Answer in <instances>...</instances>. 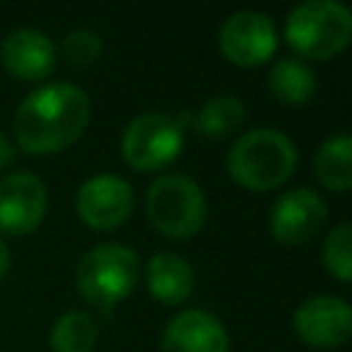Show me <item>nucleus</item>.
<instances>
[{
  "label": "nucleus",
  "mask_w": 352,
  "mask_h": 352,
  "mask_svg": "<svg viewBox=\"0 0 352 352\" xmlns=\"http://www.w3.org/2000/svg\"><path fill=\"white\" fill-rule=\"evenodd\" d=\"M184 146V126L168 113H140L121 135V157L138 173H154L179 160Z\"/></svg>",
  "instance_id": "nucleus-6"
},
{
  "label": "nucleus",
  "mask_w": 352,
  "mask_h": 352,
  "mask_svg": "<svg viewBox=\"0 0 352 352\" xmlns=\"http://www.w3.org/2000/svg\"><path fill=\"white\" fill-rule=\"evenodd\" d=\"M294 333L311 349H338L352 336V308L344 297L314 294L294 308Z\"/></svg>",
  "instance_id": "nucleus-9"
},
{
  "label": "nucleus",
  "mask_w": 352,
  "mask_h": 352,
  "mask_svg": "<svg viewBox=\"0 0 352 352\" xmlns=\"http://www.w3.org/2000/svg\"><path fill=\"white\" fill-rule=\"evenodd\" d=\"M91 121V99L74 82H47L30 91L14 113V140L30 154H55L77 143Z\"/></svg>",
  "instance_id": "nucleus-1"
},
{
  "label": "nucleus",
  "mask_w": 352,
  "mask_h": 352,
  "mask_svg": "<svg viewBox=\"0 0 352 352\" xmlns=\"http://www.w3.org/2000/svg\"><path fill=\"white\" fill-rule=\"evenodd\" d=\"M316 74L300 58H280L267 72V91L280 104H308L316 96Z\"/></svg>",
  "instance_id": "nucleus-15"
},
{
  "label": "nucleus",
  "mask_w": 352,
  "mask_h": 352,
  "mask_svg": "<svg viewBox=\"0 0 352 352\" xmlns=\"http://www.w3.org/2000/svg\"><path fill=\"white\" fill-rule=\"evenodd\" d=\"M314 173L330 192H346L352 187V138L346 132L327 138L316 148Z\"/></svg>",
  "instance_id": "nucleus-16"
},
{
  "label": "nucleus",
  "mask_w": 352,
  "mask_h": 352,
  "mask_svg": "<svg viewBox=\"0 0 352 352\" xmlns=\"http://www.w3.org/2000/svg\"><path fill=\"white\" fill-rule=\"evenodd\" d=\"M228 346L226 324L204 308L179 311L162 330V352H228Z\"/></svg>",
  "instance_id": "nucleus-13"
},
{
  "label": "nucleus",
  "mask_w": 352,
  "mask_h": 352,
  "mask_svg": "<svg viewBox=\"0 0 352 352\" xmlns=\"http://www.w3.org/2000/svg\"><path fill=\"white\" fill-rule=\"evenodd\" d=\"M138 275V253L118 242L94 245L80 256L74 267V283L80 297L99 311H113L118 302H124L135 292Z\"/></svg>",
  "instance_id": "nucleus-3"
},
{
  "label": "nucleus",
  "mask_w": 352,
  "mask_h": 352,
  "mask_svg": "<svg viewBox=\"0 0 352 352\" xmlns=\"http://www.w3.org/2000/svg\"><path fill=\"white\" fill-rule=\"evenodd\" d=\"M283 36L300 60H327L346 50L352 14L338 0H305L289 11Z\"/></svg>",
  "instance_id": "nucleus-4"
},
{
  "label": "nucleus",
  "mask_w": 352,
  "mask_h": 352,
  "mask_svg": "<svg viewBox=\"0 0 352 352\" xmlns=\"http://www.w3.org/2000/svg\"><path fill=\"white\" fill-rule=\"evenodd\" d=\"M77 217L94 231H113L124 226L135 209V192L118 173H96L85 179L74 195Z\"/></svg>",
  "instance_id": "nucleus-8"
},
{
  "label": "nucleus",
  "mask_w": 352,
  "mask_h": 352,
  "mask_svg": "<svg viewBox=\"0 0 352 352\" xmlns=\"http://www.w3.org/2000/svg\"><path fill=\"white\" fill-rule=\"evenodd\" d=\"M206 195L184 173L157 176L146 190V220L168 239H190L206 223Z\"/></svg>",
  "instance_id": "nucleus-5"
},
{
  "label": "nucleus",
  "mask_w": 352,
  "mask_h": 352,
  "mask_svg": "<svg viewBox=\"0 0 352 352\" xmlns=\"http://www.w3.org/2000/svg\"><path fill=\"white\" fill-rule=\"evenodd\" d=\"M8 270H11V250H8V245H6L3 236H0V280L6 278Z\"/></svg>",
  "instance_id": "nucleus-22"
},
{
  "label": "nucleus",
  "mask_w": 352,
  "mask_h": 352,
  "mask_svg": "<svg viewBox=\"0 0 352 352\" xmlns=\"http://www.w3.org/2000/svg\"><path fill=\"white\" fill-rule=\"evenodd\" d=\"M146 292L162 305H182L195 289V272L187 258L176 253H154L143 270Z\"/></svg>",
  "instance_id": "nucleus-14"
},
{
  "label": "nucleus",
  "mask_w": 352,
  "mask_h": 352,
  "mask_svg": "<svg viewBox=\"0 0 352 352\" xmlns=\"http://www.w3.org/2000/svg\"><path fill=\"white\" fill-rule=\"evenodd\" d=\"M0 63L11 77L38 82L55 72L58 50L47 33L36 28H16L0 41Z\"/></svg>",
  "instance_id": "nucleus-12"
},
{
  "label": "nucleus",
  "mask_w": 352,
  "mask_h": 352,
  "mask_svg": "<svg viewBox=\"0 0 352 352\" xmlns=\"http://www.w3.org/2000/svg\"><path fill=\"white\" fill-rule=\"evenodd\" d=\"M226 168L228 176L245 190H278L297 170V146L280 129H248L231 143L226 154Z\"/></svg>",
  "instance_id": "nucleus-2"
},
{
  "label": "nucleus",
  "mask_w": 352,
  "mask_h": 352,
  "mask_svg": "<svg viewBox=\"0 0 352 352\" xmlns=\"http://www.w3.org/2000/svg\"><path fill=\"white\" fill-rule=\"evenodd\" d=\"M327 223V204L311 187H294L275 198L270 209V231L275 242L300 248L311 242Z\"/></svg>",
  "instance_id": "nucleus-10"
},
{
  "label": "nucleus",
  "mask_w": 352,
  "mask_h": 352,
  "mask_svg": "<svg viewBox=\"0 0 352 352\" xmlns=\"http://www.w3.org/2000/svg\"><path fill=\"white\" fill-rule=\"evenodd\" d=\"M47 214V184L33 170H14L0 179V234H33Z\"/></svg>",
  "instance_id": "nucleus-11"
},
{
  "label": "nucleus",
  "mask_w": 352,
  "mask_h": 352,
  "mask_svg": "<svg viewBox=\"0 0 352 352\" xmlns=\"http://www.w3.org/2000/svg\"><path fill=\"white\" fill-rule=\"evenodd\" d=\"M14 160H16V146L0 132V170H6Z\"/></svg>",
  "instance_id": "nucleus-21"
},
{
  "label": "nucleus",
  "mask_w": 352,
  "mask_h": 352,
  "mask_svg": "<svg viewBox=\"0 0 352 352\" xmlns=\"http://www.w3.org/2000/svg\"><path fill=\"white\" fill-rule=\"evenodd\" d=\"M104 52V41L88 30V28H77L69 30L60 41V55L72 69H91Z\"/></svg>",
  "instance_id": "nucleus-20"
},
{
  "label": "nucleus",
  "mask_w": 352,
  "mask_h": 352,
  "mask_svg": "<svg viewBox=\"0 0 352 352\" xmlns=\"http://www.w3.org/2000/svg\"><path fill=\"white\" fill-rule=\"evenodd\" d=\"M99 338L96 319L88 311H66L55 319L50 330V349L52 352H94Z\"/></svg>",
  "instance_id": "nucleus-18"
},
{
  "label": "nucleus",
  "mask_w": 352,
  "mask_h": 352,
  "mask_svg": "<svg viewBox=\"0 0 352 352\" xmlns=\"http://www.w3.org/2000/svg\"><path fill=\"white\" fill-rule=\"evenodd\" d=\"M217 47L223 58L239 69L264 66L278 47L275 22L261 11H236L220 25Z\"/></svg>",
  "instance_id": "nucleus-7"
},
{
  "label": "nucleus",
  "mask_w": 352,
  "mask_h": 352,
  "mask_svg": "<svg viewBox=\"0 0 352 352\" xmlns=\"http://www.w3.org/2000/svg\"><path fill=\"white\" fill-rule=\"evenodd\" d=\"M322 264L341 283H346L352 278V228H349V223H338L327 231V236L322 242Z\"/></svg>",
  "instance_id": "nucleus-19"
},
{
  "label": "nucleus",
  "mask_w": 352,
  "mask_h": 352,
  "mask_svg": "<svg viewBox=\"0 0 352 352\" xmlns=\"http://www.w3.org/2000/svg\"><path fill=\"white\" fill-rule=\"evenodd\" d=\"M245 118H248L245 102L231 94H223V96H212L209 102H204L190 118V124L198 135L209 140H220V138L234 135L245 124Z\"/></svg>",
  "instance_id": "nucleus-17"
}]
</instances>
